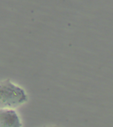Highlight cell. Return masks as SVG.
I'll return each instance as SVG.
<instances>
[{
	"instance_id": "cell-1",
	"label": "cell",
	"mask_w": 113,
	"mask_h": 127,
	"mask_svg": "<svg viewBox=\"0 0 113 127\" xmlns=\"http://www.w3.org/2000/svg\"><path fill=\"white\" fill-rule=\"evenodd\" d=\"M27 101L23 89L9 80L0 81V109H13Z\"/></svg>"
},
{
	"instance_id": "cell-2",
	"label": "cell",
	"mask_w": 113,
	"mask_h": 127,
	"mask_svg": "<svg viewBox=\"0 0 113 127\" xmlns=\"http://www.w3.org/2000/svg\"><path fill=\"white\" fill-rule=\"evenodd\" d=\"M0 127H21L17 113L13 109H0Z\"/></svg>"
}]
</instances>
